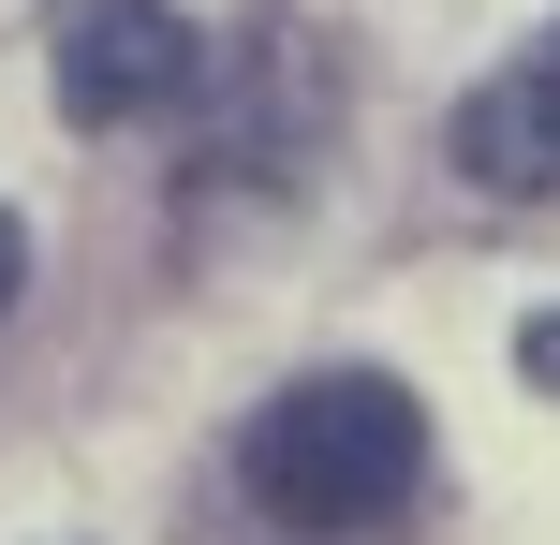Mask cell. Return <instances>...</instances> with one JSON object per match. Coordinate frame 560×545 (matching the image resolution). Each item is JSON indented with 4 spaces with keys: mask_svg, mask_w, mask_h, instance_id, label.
Listing matches in <instances>:
<instances>
[{
    "mask_svg": "<svg viewBox=\"0 0 560 545\" xmlns=\"http://www.w3.org/2000/svg\"><path fill=\"white\" fill-rule=\"evenodd\" d=\"M236 472H252V501L280 531L339 545V531H384L398 501L428 487V413H413V383H384V369H310V383H280L252 413Z\"/></svg>",
    "mask_w": 560,
    "mask_h": 545,
    "instance_id": "obj_1",
    "label": "cell"
},
{
    "mask_svg": "<svg viewBox=\"0 0 560 545\" xmlns=\"http://www.w3.org/2000/svg\"><path fill=\"white\" fill-rule=\"evenodd\" d=\"M207 88V45L177 0H59V104L89 133H133V118L192 104Z\"/></svg>",
    "mask_w": 560,
    "mask_h": 545,
    "instance_id": "obj_2",
    "label": "cell"
},
{
    "mask_svg": "<svg viewBox=\"0 0 560 545\" xmlns=\"http://www.w3.org/2000/svg\"><path fill=\"white\" fill-rule=\"evenodd\" d=\"M310 163V104H295V45L280 29H252L222 74V118H207L192 177H177V206H222V192H280V177Z\"/></svg>",
    "mask_w": 560,
    "mask_h": 545,
    "instance_id": "obj_3",
    "label": "cell"
},
{
    "mask_svg": "<svg viewBox=\"0 0 560 545\" xmlns=\"http://www.w3.org/2000/svg\"><path fill=\"white\" fill-rule=\"evenodd\" d=\"M443 147H457V177L502 192V206H546V192H560V29H532V45L457 104Z\"/></svg>",
    "mask_w": 560,
    "mask_h": 545,
    "instance_id": "obj_4",
    "label": "cell"
},
{
    "mask_svg": "<svg viewBox=\"0 0 560 545\" xmlns=\"http://www.w3.org/2000/svg\"><path fill=\"white\" fill-rule=\"evenodd\" d=\"M516 369H532V399H560V310H532V324H516Z\"/></svg>",
    "mask_w": 560,
    "mask_h": 545,
    "instance_id": "obj_5",
    "label": "cell"
},
{
    "mask_svg": "<svg viewBox=\"0 0 560 545\" xmlns=\"http://www.w3.org/2000/svg\"><path fill=\"white\" fill-rule=\"evenodd\" d=\"M15 281H30V236H15V206H0V310H15Z\"/></svg>",
    "mask_w": 560,
    "mask_h": 545,
    "instance_id": "obj_6",
    "label": "cell"
}]
</instances>
